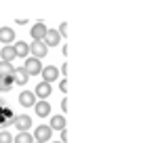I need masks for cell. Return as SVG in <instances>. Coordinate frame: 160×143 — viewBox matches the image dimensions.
I'll list each match as a JSON object with an SVG mask.
<instances>
[{"label": "cell", "mask_w": 160, "mask_h": 143, "mask_svg": "<svg viewBox=\"0 0 160 143\" xmlns=\"http://www.w3.org/2000/svg\"><path fill=\"white\" fill-rule=\"evenodd\" d=\"M23 70H25V74H28V76H36V74H40V72H42V65H40V61L36 59V57H30V59L25 61Z\"/></svg>", "instance_id": "cell-1"}, {"label": "cell", "mask_w": 160, "mask_h": 143, "mask_svg": "<svg viewBox=\"0 0 160 143\" xmlns=\"http://www.w3.org/2000/svg\"><path fill=\"white\" fill-rule=\"evenodd\" d=\"M30 51L34 53L36 59H40V57H44L48 53V47L44 44V40H34V44H30Z\"/></svg>", "instance_id": "cell-2"}, {"label": "cell", "mask_w": 160, "mask_h": 143, "mask_svg": "<svg viewBox=\"0 0 160 143\" xmlns=\"http://www.w3.org/2000/svg\"><path fill=\"white\" fill-rule=\"evenodd\" d=\"M51 133H53V128L42 124V126H38L36 131H34V137H36V141H38V143H47L48 139H51Z\"/></svg>", "instance_id": "cell-3"}, {"label": "cell", "mask_w": 160, "mask_h": 143, "mask_svg": "<svg viewBox=\"0 0 160 143\" xmlns=\"http://www.w3.org/2000/svg\"><path fill=\"white\" fill-rule=\"evenodd\" d=\"M57 76H59V70H57V67H53V65H48V67H42V78H44V82H47V84L55 82Z\"/></svg>", "instance_id": "cell-4"}, {"label": "cell", "mask_w": 160, "mask_h": 143, "mask_svg": "<svg viewBox=\"0 0 160 143\" xmlns=\"http://www.w3.org/2000/svg\"><path fill=\"white\" fill-rule=\"evenodd\" d=\"M47 25L44 23H34V27H32V38L34 40H44L47 38Z\"/></svg>", "instance_id": "cell-5"}, {"label": "cell", "mask_w": 160, "mask_h": 143, "mask_svg": "<svg viewBox=\"0 0 160 143\" xmlns=\"http://www.w3.org/2000/svg\"><path fill=\"white\" fill-rule=\"evenodd\" d=\"M19 103L23 105V107H32V105H36V95L30 93V91H25V93L19 95Z\"/></svg>", "instance_id": "cell-6"}, {"label": "cell", "mask_w": 160, "mask_h": 143, "mask_svg": "<svg viewBox=\"0 0 160 143\" xmlns=\"http://www.w3.org/2000/svg\"><path fill=\"white\" fill-rule=\"evenodd\" d=\"M15 124H17V128H21V131L25 133V128H32V118L25 116V114H21V116L15 118Z\"/></svg>", "instance_id": "cell-7"}, {"label": "cell", "mask_w": 160, "mask_h": 143, "mask_svg": "<svg viewBox=\"0 0 160 143\" xmlns=\"http://www.w3.org/2000/svg\"><path fill=\"white\" fill-rule=\"evenodd\" d=\"M13 40H15V32H13L11 27H0V42L11 44Z\"/></svg>", "instance_id": "cell-8"}, {"label": "cell", "mask_w": 160, "mask_h": 143, "mask_svg": "<svg viewBox=\"0 0 160 143\" xmlns=\"http://www.w3.org/2000/svg\"><path fill=\"white\" fill-rule=\"evenodd\" d=\"M15 59H17L15 47H11V44H7V47L2 48V61H7V63H11V61H15Z\"/></svg>", "instance_id": "cell-9"}, {"label": "cell", "mask_w": 160, "mask_h": 143, "mask_svg": "<svg viewBox=\"0 0 160 143\" xmlns=\"http://www.w3.org/2000/svg\"><path fill=\"white\" fill-rule=\"evenodd\" d=\"M36 95H38L40 99H47L48 95H53V91H51V84H47V82H40L38 86H36Z\"/></svg>", "instance_id": "cell-10"}, {"label": "cell", "mask_w": 160, "mask_h": 143, "mask_svg": "<svg viewBox=\"0 0 160 143\" xmlns=\"http://www.w3.org/2000/svg\"><path fill=\"white\" fill-rule=\"evenodd\" d=\"M34 107H36V114H38L40 118H47L48 114H51V105H48L47 101H38Z\"/></svg>", "instance_id": "cell-11"}, {"label": "cell", "mask_w": 160, "mask_h": 143, "mask_svg": "<svg viewBox=\"0 0 160 143\" xmlns=\"http://www.w3.org/2000/svg\"><path fill=\"white\" fill-rule=\"evenodd\" d=\"M59 40H61V36H59V32H55V30H48L47 32V38H44V44H51V47H55V44H59Z\"/></svg>", "instance_id": "cell-12"}, {"label": "cell", "mask_w": 160, "mask_h": 143, "mask_svg": "<svg viewBox=\"0 0 160 143\" xmlns=\"http://www.w3.org/2000/svg\"><path fill=\"white\" fill-rule=\"evenodd\" d=\"M11 78H13V82H17V84H25L30 76L25 74V70H13V76H11Z\"/></svg>", "instance_id": "cell-13"}, {"label": "cell", "mask_w": 160, "mask_h": 143, "mask_svg": "<svg viewBox=\"0 0 160 143\" xmlns=\"http://www.w3.org/2000/svg\"><path fill=\"white\" fill-rule=\"evenodd\" d=\"M13 78L11 76H0V93H8L11 88H13Z\"/></svg>", "instance_id": "cell-14"}, {"label": "cell", "mask_w": 160, "mask_h": 143, "mask_svg": "<svg viewBox=\"0 0 160 143\" xmlns=\"http://www.w3.org/2000/svg\"><path fill=\"white\" fill-rule=\"evenodd\" d=\"M51 128H53V131H63L65 128V118L63 116H53V118H51Z\"/></svg>", "instance_id": "cell-15"}, {"label": "cell", "mask_w": 160, "mask_h": 143, "mask_svg": "<svg viewBox=\"0 0 160 143\" xmlns=\"http://www.w3.org/2000/svg\"><path fill=\"white\" fill-rule=\"evenodd\" d=\"M15 53H17V57H28V53H30V44H25V42H17V44H15Z\"/></svg>", "instance_id": "cell-16"}, {"label": "cell", "mask_w": 160, "mask_h": 143, "mask_svg": "<svg viewBox=\"0 0 160 143\" xmlns=\"http://www.w3.org/2000/svg\"><path fill=\"white\" fill-rule=\"evenodd\" d=\"M0 76H13V65L7 61H0Z\"/></svg>", "instance_id": "cell-17"}, {"label": "cell", "mask_w": 160, "mask_h": 143, "mask_svg": "<svg viewBox=\"0 0 160 143\" xmlns=\"http://www.w3.org/2000/svg\"><path fill=\"white\" fill-rule=\"evenodd\" d=\"M15 143H34V139H32L30 133H19V135L15 137Z\"/></svg>", "instance_id": "cell-18"}, {"label": "cell", "mask_w": 160, "mask_h": 143, "mask_svg": "<svg viewBox=\"0 0 160 143\" xmlns=\"http://www.w3.org/2000/svg\"><path fill=\"white\" fill-rule=\"evenodd\" d=\"M0 143H13V137H11V133L2 131V133H0Z\"/></svg>", "instance_id": "cell-19"}, {"label": "cell", "mask_w": 160, "mask_h": 143, "mask_svg": "<svg viewBox=\"0 0 160 143\" xmlns=\"http://www.w3.org/2000/svg\"><path fill=\"white\" fill-rule=\"evenodd\" d=\"M61 34H68V23H61V30H59V36H61Z\"/></svg>", "instance_id": "cell-20"}, {"label": "cell", "mask_w": 160, "mask_h": 143, "mask_svg": "<svg viewBox=\"0 0 160 143\" xmlns=\"http://www.w3.org/2000/svg\"><path fill=\"white\" fill-rule=\"evenodd\" d=\"M59 86H61L63 93H68V80H61V84H59Z\"/></svg>", "instance_id": "cell-21"}, {"label": "cell", "mask_w": 160, "mask_h": 143, "mask_svg": "<svg viewBox=\"0 0 160 143\" xmlns=\"http://www.w3.org/2000/svg\"><path fill=\"white\" fill-rule=\"evenodd\" d=\"M68 141V131H61V143Z\"/></svg>", "instance_id": "cell-22"}, {"label": "cell", "mask_w": 160, "mask_h": 143, "mask_svg": "<svg viewBox=\"0 0 160 143\" xmlns=\"http://www.w3.org/2000/svg\"><path fill=\"white\" fill-rule=\"evenodd\" d=\"M53 143H61V141H53Z\"/></svg>", "instance_id": "cell-23"}]
</instances>
